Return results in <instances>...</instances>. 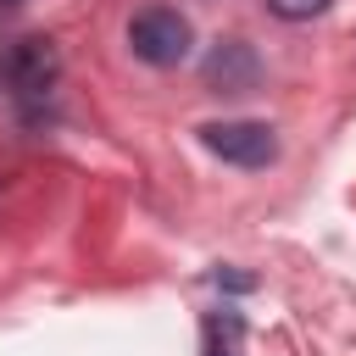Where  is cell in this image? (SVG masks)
<instances>
[{"label": "cell", "mask_w": 356, "mask_h": 356, "mask_svg": "<svg viewBox=\"0 0 356 356\" xmlns=\"http://www.w3.org/2000/svg\"><path fill=\"white\" fill-rule=\"evenodd\" d=\"M267 11L284 22H312L317 11H328V0H267Z\"/></svg>", "instance_id": "obj_5"}, {"label": "cell", "mask_w": 356, "mask_h": 356, "mask_svg": "<svg viewBox=\"0 0 356 356\" xmlns=\"http://www.w3.org/2000/svg\"><path fill=\"white\" fill-rule=\"evenodd\" d=\"M206 356H234V350L222 345V328H217V323H206Z\"/></svg>", "instance_id": "obj_6"}, {"label": "cell", "mask_w": 356, "mask_h": 356, "mask_svg": "<svg viewBox=\"0 0 356 356\" xmlns=\"http://www.w3.org/2000/svg\"><path fill=\"white\" fill-rule=\"evenodd\" d=\"M200 145L234 167H267L278 156V134L267 122H200Z\"/></svg>", "instance_id": "obj_3"}, {"label": "cell", "mask_w": 356, "mask_h": 356, "mask_svg": "<svg viewBox=\"0 0 356 356\" xmlns=\"http://www.w3.org/2000/svg\"><path fill=\"white\" fill-rule=\"evenodd\" d=\"M56 72H61V56H56V44L39 39V33L6 44V56H0V78H6V89L22 95V100H39V95L56 83Z\"/></svg>", "instance_id": "obj_2"}, {"label": "cell", "mask_w": 356, "mask_h": 356, "mask_svg": "<svg viewBox=\"0 0 356 356\" xmlns=\"http://www.w3.org/2000/svg\"><path fill=\"white\" fill-rule=\"evenodd\" d=\"M206 89H217V95H245V89H256V50L245 44V39H222L211 56H206Z\"/></svg>", "instance_id": "obj_4"}, {"label": "cell", "mask_w": 356, "mask_h": 356, "mask_svg": "<svg viewBox=\"0 0 356 356\" xmlns=\"http://www.w3.org/2000/svg\"><path fill=\"white\" fill-rule=\"evenodd\" d=\"M0 6H22V0H0Z\"/></svg>", "instance_id": "obj_7"}, {"label": "cell", "mask_w": 356, "mask_h": 356, "mask_svg": "<svg viewBox=\"0 0 356 356\" xmlns=\"http://www.w3.org/2000/svg\"><path fill=\"white\" fill-rule=\"evenodd\" d=\"M128 44H134V56L150 61V67H178V61L189 56V44H195V28H189V17L172 11V6H150V11H139V17L128 22Z\"/></svg>", "instance_id": "obj_1"}]
</instances>
